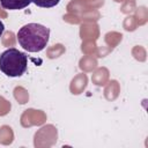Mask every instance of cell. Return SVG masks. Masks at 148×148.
<instances>
[{"label":"cell","instance_id":"cell-1","mask_svg":"<svg viewBox=\"0 0 148 148\" xmlns=\"http://www.w3.org/2000/svg\"><path fill=\"white\" fill-rule=\"evenodd\" d=\"M18 44L28 52H39L45 49L50 38V29L39 23H28L17 31Z\"/></svg>","mask_w":148,"mask_h":148},{"label":"cell","instance_id":"cell-2","mask_svg":"<svg viewBox=\"0 0 148 148\" xmlns=\"http://www.w3.org/2000/svg\"><path fill=\"white\" fill-rule=\"evenodd\" d=\"M28 67V57L17 49H8L0 54V71L9 77L23 75Z\"/></svg>","mask_w":148,"mask_h":148},{"label":"cell","instance_id":"cell-3","mask_svg":"<svg viewBox=\"0 0 148 148\" xmlns=\"http://www.w3.org/2000/svg\"><path fill=\"white\" fill-rule=\"evenodd\" d=\"M31 3V0H0V5L5 9L18 10L28 7Z\"/></svg>","mask_w":148,"mask_h":148},{"label":"cell","instance_id":"cell-4","mask_svg":"<svg viewBox=\"0 0 148 148\" xmlns=\"http://www.w3.org/2000/svg\"><path fill=\"white\" fill-rule=\"evenodd\" d=\"M31 2L42 8H51L57 6L60 2V0H31Z\"/></svg>","mask_w":148,"mask_h":148},{"label":"cell","instance_id":"cell-5","mask_svg":"<svg viewBox=\"0 0 148 148\" xmlns=\"http://www.w3.org/2000/svg\"><path fill=\"white\" fill-rule=\"evenodd\" d=\"M3 31H5V24H3V22L0 20V37H1V35L3 34Z\"/></svg>","mask_w":148,"mask_h":148}]
</instances>
